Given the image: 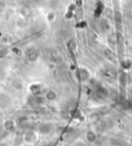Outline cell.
I'll return each mask as SVG.
<instances>
[{
	"instance_id": "1",
	"label": "cell",
	"mask_w": 132,
	"mask_h": 146,
	"mask_svg": "<svg viewBox=\"0 0 132 146\" xmlns=\"http://www.w3.org/2000/svg\"><path fill=\"white\" fill-rule=\"evenodd\" d=\"M11 98L5 94L0 95V108H7L11 105Z\"/></svg>"
}]
</instances>
